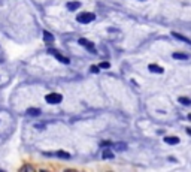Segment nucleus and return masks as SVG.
Wrapping results in <instances>:
<instances>
[{
    "instance_id": "nucleus-1",
    "label": "nucleus",
    "mask_w": 191,
    "mask_h": 172,
    "mask_svg": "<svg viewBox=\"0 0 191 172\" xmlns=\"http://www.w3.org/2000/svg\"><path fill=\"white\" fill-rule=\"evenodd\" d=\"M94 20H95V14L93 12H81L79 15H76V21L81 24H88V23H93Z\"/></svg>"
},
{
    "instance_id": "nucleus-2",
    "label": "nucleus",
    "mask_w": 191,
    "mask_h": 172,
    "mask_svg": "<svg viewBox=\"0 0 191 172\" xmlns=\"http://www.w3.org/2000/svg\"><path fill=\"white\" fill-rule=\"evenodd\" d=\"M45 100H46L49 105H57V103H60V102L63 100V96H61L60 93H49V94L45 96Z\"/></svg>"
},
{
    "instance_id": "nucleus-3",
    "label": "nucleus",
    "mask_w": 191,
    "mask_h": 172,
    "mask_svg": "<svg viewBox=\"0 0 191 172\" xmlns=\"http://www.w3.org/2000/svg\"><path fill=\"white\" fill-rule=\"evenodd\" d=\"M78 44H79V45H82L84 48H87L90 52L95 54V48H94V44H93V42H90L88 39H84V38H81V39L78 41Z\"/></svg>"
},
{
    "instance_id": "nucleus-4",
    "label": "nucleus",
    "mask_w": 191,
    "mask_h": 172,
    "mask_svg": "<svg viewBox=\"0 0 191 172\" xmlns=\"http://www.w3.org/2000/svg\"><path fill=\"white\" fill-rule=\"evenodd\" d=\"M164 142L169 145H176V144H179V138L178 136H164Z\"/></svg>"
},
{
    "instance_id": "nucleus-5",
    "label": "nucleus",
    "mask_w": 191,
    "mask_h": 172,
    "mask_svg": "<svg viewBox=\"0 0 191 172\" xmlns=\"http://www.w3.org/2000/svg\"><path fill=\"white\" fill-rule=\"evenodd\" d=\"M172 36H173L175 39H178V41H181V42H185V44H188V45L191 44V41H190L188 38H185L184 35H179V33H176V32H173V33H172Z\"/></svg>"
},
{
    "instance_id": "nucleus-6",
    "label": "nucleus",
    "mask_w": 191,
    "mask_h": 172,
    "mask_svg": "<svg viewBox=\"0 0 191 172\" xmlns=\"http://www.w3.org/2000/svg\"><path fill=\"white\" fill-rule=\"evenodd\" d=\"M43 41H45L46 44H52V42L55 41V38H54V35H52V33H49V32H43Z\"/></svg>"
},
{
    "instance_id": "nucleus-7",
    "label": "nucleus",
    "mask_w": 191,
    "mask_h": 172,
    "mask_svg": "<svg viewBox=\"0 0 191 172\" xmlns=\"http://www.w3.org/2000/svg\"><path fill=\"white\" fill-rule=\"evenodd\" d=\"M52 55H55V58H57L58 61H61L63 64H69V63H70V60H69L67 57H64V55H61V54H60L58 51H57L55 54H52Z\"/></svg>"
},
{
    "instance_id": "nucleus-8",
    "label": "nucleus",
    "mask_w": 191,
    "mask_h": 172,
    "mask_svg": "<svg viewBox=\"0 0 191 172\" xmlns=\"http://www.w3.org/2000/svg\"><path fill=\"white\" fill-rule=\"evenodd\" d=\"M148 69H149V72H152V73H163V72H164L163 67H160V66H157V64H149Z\"/></svg>"
},
{
    "instance_id": "nucleus-9",
    "label": "nucleus",
    "mask_w": 191,
    "mask_h": 172,
    "mask_svg": "<svg viewBox=\"0 0 191 172\" xmlns=\"http://www.w3.org/2000/svg\"><path fill=\"white\" fill-rule=\"evenodd\" d=\"M78 8H81V2H76V0H73V2H69V3H67V9H69V11H75V9H78Z\"/></svg>"
},
{
    "instance_id": "nucleus-10",
    "label": "nucleus",
    "mask_w": 191,
    "mask_h": 172,
    "mask_svg": "<svg viewBox=\"0 0 191 172\" xmlns=\"http://www.w3.org/2000/svg\"><path fill=\"white\" fill-rule=\"evenodd\" d=\"M172 57H173L175 60H188V58H190L188 54H181V52H173Z\"/></svg>"
},
{
    "instance_id": "nucleus-11",
    "label": "nucleus",
    "mask_w": 191,
    "mask_h": 172,
    "mask_svg": "<svg viewBox=\"0 0 191 172\" xmlns=\"http://www.w3.org/2000/svg\"><path fill=\"white\" fill-rule=\"evenodd\" d=\"M102 157H103L105 160H106V159H114V157H115V154H114V151H111L109 148H105V151H103Z\"/></svg>"
},
{
    "instance_id": "nucleus-12",
    "label": "nucleus",
    "mask_w": 191,
    "mask_h": 172,
    "mask_svg": "<svg viewBox=\"0 0 191 172\" xmlns=\"http://www.w3.org/2000/svg\"><path fill=\"white\" fill-rule=\"evenodd\" d=\"M27 115H32V117L40 115V109H39V108H29V109H27Z\"/></svg>"
},
{
    "instance_id": "nucleus-13",
    "label": "nucleus",
    "mask_w": 191,
    "mask_h": 172,
    "mask_svg": "<svg viewBox=\"0 0 191 172\" xmlns=\"http://www.w3.org/2000/svg\"><path fill=\"white\" fill-rule=\"evenodd\" d=\"M52 156H57V157H60V159H70V154L69 153H66V151H57L55 154H52Z\"/></svg>"
},
{
    "instance_id": "nucleus-14",
    "label": "nucleus",
    "mask_w": 191,
    "mask_h": 172,
    "mask_svg": "<svg viewBox=\"0 0 191 172\" xmlns=\"http://www.w3.org/2000/svg\"><path fill=\"white\" fill-rule=\"evenodd\" d=\"M178 100H179V103H182V105H185V106H190V105H191V100H190L188 97H179Z\"/></svg>"
},
{
    "instance_id": "nucleus-15",
    "label": "nucleus",
    "mask_w": 191,
    "mask_h": 172,
    "mask_svg": "<svg viewBox=\"0 0 191 172\" xmlns=\"http://www.w3.org/2000/svg\"><path fill=\"white\" fill-rule=\"evenodd\" d=\"M99 67H100V69H109V67H111V63H109V61H102Z\"/></svg>"
},
{
    "instance_id": "nucleus-16",
    "label": "nucleus",
    "mask_w": 191,
    "mask_h": 172,
    "mask_svg": "<svg viewBox=\"0 0 191 172\" xmlns=\"http://www.w3.org/2000/svg\"><path fill=\"white\" fill-rule=\"evenodd\" d=\"M115 147H117V150H126L127 148V144H117Z\"/></svg>"
},
{
    "instance_id": "nucleus-17",
    "label": "nucleus",
    "mask_w": 191,
    "mask_h": 172,
    "mask_svg": "<svg viewBox=\"0 0 191 172\" xmlns=\"http://www.w3.org/2000/svg\"><path fill=\"white\" fill-rule=\"evenodd\" d=\"M21 171H35V168H33V166L26 165V166H23V168H21Z\"/></svg>"
},
{
    "instance_id": "nucleus-18",
    "label": "nucleus",
    "mask_w": 191,
    "mask_h": 172,
    "mask_svg": "<svg viewBox=\"0 0 191 172\" xmlns=\"http://www.w3.org/2000/svg\"><path fill=\"white\" fill-rule=\"evenodd\" d=\"M90 72H93V73H97V72H99V67H97V66H91V67H90Z\"/></svg>"
},
{
    "instance_id": "nucleus-19",
    "label": "nucleus",
    "mask_w": 191,
    "mask_h": 172,
    "mask_svg": "<svg viewBox=\"0 0 191 172\" xmlns=\"http://www.w3.org/2000/svg\"><path fill=\"white\" fill-rule=\"evenodd\" d=\"M100 145H102V147H111V145H112V144H111V142H109V141H105V142H102V144H100Z\"/></svg>"
}]
</instances>
